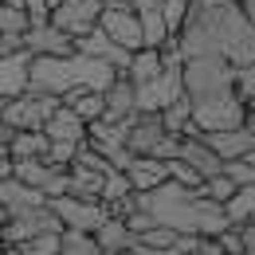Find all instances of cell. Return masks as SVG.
<instances>
[{"label":"cell","mask_w":255,"mask_h":255,"mask_svg":"<svg viewBox=\"0 0 255 255\" xmlns=\"http://www.w3.org/2000/svg\"><path fill=\"white\" fill-rule=\"evenodd\" d=\"M181 157L189 161L192 169H200V177H204V181H208V177H220L224 165H228V161H224L220 153H216V149L204 141V137H185V145H181Z\"/></svg>","instance_id":"obj_17"},{"label":"cell","mask_w":255,"mask_h":255,"mask_svg":"<svg viewBox=\"0 0 255 255\" xmlns=\"http://www.w3.org/2000/svg\"><path fill=\"white\" fill-rule=\"evenodd\" d=\"M0 157H12V145L8 141H0Z\"/></svg>","instance_id":"obj_38"},{"label":"cell","mask_w":255,"mask_h":255,"mask_svg":"<svg viewBox=\"0 0 255 255\" xmlns=\"http://www.w3.org/2000/svg\"><path fill=\"white\" fill-rule=\"evenodd\" d=\"M126 173H129V181H133L137 192H149V189H157V185H165V181L173 177L169 161L157 157V153H133V161H129Z\"/></svg>","instance_id":"obj_13"},{"label":"cell","mask_w":255,"mask_h":255,"mask_svg":"<svg viewBox=\"0 0 255 255\" xmlns=\"http://www.w3.org/2000/svg\"><path fill=\"white\" fill-rule=\"evenodd\" d=\"M4 224H8V208H4V200H0V232H4Z\"/></svg>","instance_id":"obj_37"},{"label":"cell","mask_w":255,"mask_h":255,"mask_svg":"<svg viewBox=\"0 0 255 255\" xmlns=\"http://www.w3.org/2000/svg\"><path fill=\"white\" fill-rule=\"evenodd\" d=\"M102 181L106 173H95V169H83V165H71V196H87V200H102Z\"/></svg>","instance_id":"obj_21"},{"label":"cell","mask_w":255,"mask_h":255,"mask_svg":"<svg viewBox=\"0 0 255 255\" xmlns=\"http://www.w3.org/2000/svg\"><path fill=\"white\" fill-rule=\"evenodd\" d=\"M133 192V181H129L126 169H110L106 173V181H102V200L106 204H114V200H122V196H129Z\"/></svg>","instance_id":"obj_26"},{"label":"cell","mask_w":255,"mask_h":255,"mask_svg":"<svg viewBox=\"0 0 255 255\" xmlns=\"http://www.w3.org/2000/svg\"><path fill=\"white\" fill-rule=\"evenodd\" d=\"M248 157H252V161H255V149H252V153H248Z\"/></svg>","instance_id":"obj_42"},{"label":"cell","mask_w":255,"mask_h":255,"mask_svg":"<svg viewBox=\"0 0 255 255\" xmlns=\"http://www.w3.org/2000/svg\"><path fill=\"white\" fill-rule=\"evenodd\" d=\"M165 133H169V126H165V118L157 110H137L129 118V149L133 153H157Z\"/></svg>","instance_id":"obj_11"},{"label":"cell","mask_w":255,"mask_h":255,"mask_svg":"<svg viewBox=\"0 0 255 255\" xmlns=\"http://www.w3.org/2000/svg\"><path fill=\"white\" fill-rule=\"evenodd\" d=\"M106 32L114 35L122 47L129 51H137V47H145V28H141V12L129 4V0H118V4H106L102 8V20H98Z\"/></svg>","instance_id":"obj_7"},{"label":"cell","mask_w":255,"mask_h":255,"mask_svg":"<svg viewBox=\"0 0 255 255\" xmlns=\"http://www.w3.org/2000/svg\"><path fill=\"white\" fill-rule=\"evenodd\" d=\"M161 118H165V126L173 129V133H185V126L192 122V98L181 95L177 102H169V106L161 110Z\"/></svg>","instance_id":"obj_25"},{"label":"cell","mask_w":255,"mask_h":255,"mask_svg":"<svg viewBox=\"0 0 255 255\" xmlns=\"http://www.w3.org/2000/svg\"><path fill=\"white\" fill-rule=\"evenodd\" d=\"M133 114H137V83H133L129 71H118L114 87L106 91V118H114V122H129Z\"/></svg>","instance_id":"obj_14"},{"label":"cell","mask_w":255,"mask_h":255,"mask_svg":"<svg viewBox=\"0 0 255 255\" xmlns=\"http://www.w3.org/2000/svg\"><path fill=\"white\" fill-rule=\"evenodd\" d=\"M63 106L59 95H35L24 91L20 98H8V110H4V122H12L16 129H43L47 118Z\"/></svg>","instance_id":"obj_5"},{"label":"cell","mask_w":255,"mask_h":255,"mask_svg":"<svg viewBox=\"0 0 255 255\" xmlns=\"http://www.w3.org/2000/svg\"><path fill=\"white\" fill-rule=\"evenodd\" d=\"M51 208L63 216L67 228H83V232H98L102 224L114 216L106 200H87V196H71V192L51 196Z\"/></svg>","instance_id":"obj_6"},{"label":"cell","mask_w":255,"mask_h":255,"mask_svg":"<svg viewBox=\"0 0 255 255\" xmlns=\"http://www.w3.org/2000/svg\"><path fill=\"white\" fill-rule=\"evenodd\" d=\"M248 129H252V133H255V110H252V114H248Z\"/></svg>","instance_id":"obj_39"},{"label":"cell","mask_w":255,"mask_h":255,"mask_svg":"<svg viewBox=\"0 0 255 255\" xmlns=\"http://www.w3.org/2000/svg\"><path fill=\"white\" fill-rule=\"evenodd\" d=\"M236 91L244 95V102H248V106L255 102V63L236 67Z\"/></svg>","instance_id":"obj_33"},{"label":"cell","mask_w":255,"mask_h":255,"mask_svg":"<svg viewBox=\"0 0 255 255\" xmlns=\"http://www.w3.org/2000/svg\"><path fill=\"white\" fill-rule=\"evenodd\" d=\"M47 149H51L47 129H16L12 137V157H47Z\"/></svg>","instance_id":"obj_19"},{"label":"cell","mask_w":255,"mask_h":255,"mask_svg":"<svg viewBox=\"0 0 255 255\" xmlns=\"http://www.w3.org/2000/svg\"><path fill=\"white\" fill-rule=\"evenodd\" d=\"M59 255H102L95 232H83V228H63V248Z\"/></svg>","instance_id":"obj_23"},{"label":"cell","mask_w":255,"mask_h":255,"mask_svg":"<svg viewBox=\"0 0 255 255\" xmlns=\"http://www.w3.org/2000/svg\"><path fill=\"white\" fill-rule=\"evenodd\" d=\"M137 208L153 212L157 224H169L177 232H196V236H220L232 228V216H228V204L224 200H212L204 189H192V185H181V181H165L149 192H137Z\"/></svg>","instance_id":"obj_2"},{"label":"cell","mask_w":255,"mask_h":255,"mask_svg":"<svg viewBox=\"0 0 255 255\" xmlns=\"http://www.w3.org/2000/svg\"><path fill=\"white\" fill-rule=\"evenodd\" d=\"M79 149H83V141H51V149H47V161H51V165H75Z\"/></svg>","instance_id":"obj_32"},{"label":"cell","mask_w":255,"mask_h":255,"mask_svg":"<svg viewBox=\"0 0 255 255\" xmlns=\"http://www.w3.org/2000/svg\"><path fill=\"white\" fill-rule=\"evenodd\" d=\"M63 248V232H43V236H32L20 244V255H59Z\"/></svg>","instance_id":"obj_27"},{"label":"cell","mask_w":255,"mask_h":255,"mask_svg":"<svg viewBox=\"0 0 255 255\" xmlns=\"http://www.w3.org/2000/svg\"><path fill=\"white\" fill-rule=\"evenodd\" d=\"M32 28V16L24 4H12V0H0V32L4 35H24Z\"/></svg>","instance_id":"obj_24"},{"label":"cell","mask_w":255,"mask_h":255,"mask_svg":"<svg viewBox=\"0 0 255 255\" xmlns=\"http://www.w3.org/2000/svg\"><path fill=\"white\" fill-rule=\"evenodd\" d=\"M169 169H173V181L192 185V189H204V177H200V169H192L185 157H173V161H169Z\"/></svg>","instance_id":"obj_31"},{"label":"cell","mask_w":255,"mask_h":255,"mask_svg":"<svg viewBox=\"0 0 255 255\" xmlns=\"http://www.w3.org/2000/svg\"><path fill=\"white\" fill-rule=\"evenodd\" d=\"M224 91H236V67L228 63V59H220V55L185 59V95L192 102L224 95Z\"/></svg>","instance_id":"obj_3"},{"label":"cell","mask_w":255,"mask_h":255,"mask_svg":"<svg viewBox=\"0 0 255 255\" xmlns=\"http://www.w3.org/2000/svg\"><path fill=\"white\" fill-rule=\"evenodd\" d=\"M220 244H224V252H228V255L248 252V244H244V232H240V224H232L228 232H220Z\"/></svg>","instance_id":"obj_34"},{"label":"cell","mask_w":255,"mask_h":255,"mask_svg":"<svg viewBox=\"0 0 255 255\" xmlns=\"http://www.w3.org/2000/svg\"><path fill=\"white\" fill-rule=\"evenodd\" d=\"M204 192H208L212 200H224V204H228V200L240 192V185H236L228 173H220V177H208V181H204Z\"/></svg>","instance_id":"obj_30"},{"label":"cell","mask_w":255,"mask_h":255,"mask_svg":"<svg viewBox=\"0 0 255 255\" xmlns=\"http://www.w3.org/2000/svg\"><path fill=\"white\" fill-rule=\"evenodd\" d=\"M244 12L252 16V24H255V0H244Z\"/></svg>","instance_id":"obj_36"},{"label":"cell","mask_w":255,"mask_h":255,"mask_svg":"<svg viewBox=\"0 0 255 255\" xmlns=\"http://www.w3.org/2000/svg\"><path fill=\"white\" fill-rule=\"evenodd\" d=\"M240 255H255V252H252V248H248V252H240Z\"/></svg>","instance_id":"obj_41"},{"label":"cell","mask_w":255,"mask_h":255,"mask_svg":"<svg viewBox=\"0 0 255 255\" xmlns=\"http://www.w3.org/2000/svg\"><path fill=\"white\" fill-rule=\"evenodd\" d=\"M189 4H192V0H165V4H161L165 24H169V32H173V35H181V28H185V20H189Z\"/></svg>","instance_id":"obj_28"},{"label":"cell","mask_w":255,"mask_h":255,"mask_svg":"<svg viewBox=\"0 0 255 255\" xmlns=\"http://www.w3.org/2000/svg\"><path fill=\"white\" fill-rule=\"evenodd\" d=\"M24 47L32 55H75L79 51V39L47 20V24H35V28L24 32Z\"/></svg>","instance_id":"obj_9"},{"label":"cell","mask_w":255,"mask_h":255,"mask_svg":"<svg viewBox=\"0 0 255 255\" xmlns=\"http://www.w3.org/2000/svg\"><path fill=\"white\" fill-rule=\"evenodd\" d=\"M102 8H106L102 0H63V4L51 12V24L79 39V35H87V32H95V28H98Z\"/></svg>","instance_id":"obj_8"},{"label":"cell","mask_w":255,"mask_h":255,"mask_svg":"<svg viewBox=\"0 0 255 255\" xmlns=\"http://www.w3.org/2000/svg\"><path fill=\"white\" fill-rule=\"evenodd\" d=\"M32 87V51H8L0 55V98H20Z\"/></svg>","instance_id":"obj_10"},{"label":"cell","mask_w":255,"mask_h":255,"mask_svg":"<svg viewBox=\"0 0 255 255\" xmlns=\"http://www.w3.org/2000/svg\"><path fill=\"white\" fill-rule=\"evenodd\" d=\"M204 141L220 153L224 161H232V157H248L255 149V133L248 126H232V129H208L204 133Z\"/></svg>","instance_id":"obj_16"},{"label":"cell","mask_w":255,"mask_h":255,"mask_svg":"<svg viewBox=\"0 0 255 255\" xmlns=\"http://www.w3.org/2000/svg\"><path fill=\"white\" fill-rule=\"evenodd\" d=\"M224 173L244 189V185H255V161L252 157H232L228 165H224Z\"/></svg>","instance_id":"obj_29"},{"label":"cell","mask_w":255,"mask_h":255,"mask_svg":"<svg viewBox=\"0 0 255 255\" xmlns=\"http://www.w3.org/2000/svg\"><path fill=\"white\" fill-rule=\"evenodd\" d=\"M67 106H75L87 122H98V118H106V91H71L63 98Z\"/></svg>","instance_id":"obj_22"},{"label":"cell","mask_w":255,"mask_h":255,"mask_svg":"<svg viewBox=\"0 0 255 255\" xmlns=\"http://www.w3.org/2000/svg\"><path fill=\"white\" fill-rule=\"evenodd\" d=\"M189 255H200V252H189Z\"/></svg>","instance_id":"obj_43"},{"label":"cell","mask_w":255,"mask_h":255,"mask_svg":"<svg viewBox=\"0 0 255 255\" xmlns=\"http://www.w3.org/2000/svg\"><path fill=\"white\" fill-rule=\"evenodd\" d=\"M0 200H4L8 216H20V212H28V208L47 204L51 196L43 189H35V185H28V181H20V177H8V181H0Z\"/></svg>","instance_id":"obj_15"},{"label":"cell","mask_w":255,"mask_h":255,"mask_svg":"<svg viewBox=\"0 0 255 255\" xmlns=\"http://www.w3.org/2000/svg\"><path fill=\"white\" fill-rule=\"evenodd\" d=\"M248 102L240 91H224V95H212V98H200L192 102V118L196 126L204 129H232V126H248Z\"/></svg>","instance_id":"obj_4"},{"label":"cell","mask_w":255,"mask_h":255,"mask_svg":"<svg viewBox=\"0 0 255 255\" xmlns=\"http://www.w3.org/2000/svg\"><path fill=\"white\" fill-rule=\"evenodd\" d=\"M79 51H87V55H98V59L114 63L118 71H129V59H133V51H129V47H122V43H118L114 35L102 28V24H98L95 32L79 35Z\"/></svg>","instance_id":"obj_12"},{"label":"cell","mask_w":255,"mask_h":255,"mask_svg":"<svg viewBox=\"0 0 255 255\" xmlns=\"http://www.w3.org/2000/svg\"><path fill=\"white\" fill-rule=\"evenodd\" d=\"M95 236H98V244H102V252H114V255L137 244V232H133V228L122 220V216H110V220L102 224Z\"/></svg>","instance_id":"obj_18"},{"label":"cell","mask_w":255,"mask_h":255,"mask_svg":"<svg viewBox=\"0 0 255 255\" xmlns=\"http://www.w3.org/2000/svg\"><path fill=\"white\" fill-rule=\"evenodd\" d=\"M4 110H8V98H0V122H4Z\"/></svg>","instance_id":"obj_40"},{"label":"cell","mask_w":255,"mask_h":255,"mask_svg":"<svg viewBox=\"0 0 255 255\" xmlns=\"http://www.w3.org/2000/svg\"><path fill=\"white\" fill-rule=\"evenodd\" d=\"M16 177V157H0V181Z\"/></svg>","instance_id":"obj_35"},{"label":"cell","mask_w":255,"mask_h":255,"mask_svg":"<svg viewBox=\"0 0 255 255\" xmlns=\"http://www.w3.org/2000/svg\"><path fill=\"white\" fill-rule=\"evenodd\" d=\"M165 71V55H161V47H137L133 51V59H129V75H133V83H145V79H153Z\"/></svg>","instance_id":"obj_20"},{"label":"cell","mask_w":255,"mask_h":255,"mask_svg":"<svg viewBox=\"0 0 255 255\" xmlns=\"http://www.w3.org/2000/svg\"><path fill=\"white\" fill-rule=\"evenodd\" d=\"M185 59L196 55H220L232 67L255 63V24L244 4H189V20L181 28Z\"/></svg>","instance_id":"obj_1"}]
</instances>
